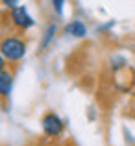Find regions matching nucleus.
<instances>
[{"mask_svg":"<svg viewBox=\"0 0 135 146\" xmlns=\"http://www.w3.org/2000/svg\"><path fill=\"white\" fill-rule=\"evenodd\" d=\"M0 54L4 56V59L19 61L26 54V43L19 37H6L0 43Z\"/></svg>","mask_w":135,"mask_h":146,"instance_id":"f257e3e1","label":"nucleus"},{"mask_svg":"<svg viewBox=\"0 0 135 146\" xmlns=\"http://www.w3.org/2000/svg\"><path fill=\"white\" fill-rule=\"evenodd\" d=\"M41 126H43V131L46 133L48 137H57L61 131H63V120L57 117L56 113H46L41 120Z\"/></svg>","mask_w":135,"mask_h":146,"instance_id":"f03ea898","label":"nucleus"},{"mask_svg":"<svg viewBox=\"0 0 135 146\" xmlns=\"http://www.w3.org/2000/svg\"><path fill=\"white\" fill-rule=\"evenodd\" d=\"M11 21H13L15 26H19V28H22V30L33 26V19L30 17L28 9H26L24 6H17L15 9H11Z\"/></svg>","mask_w":135,"mask_h":146,"instance_id":"7ed1b4c3","label":"nucleus"},{"mask_svg":"<svg viewBox=\"0 0 135 146\" xmlns=\"http://www.w3.org/2000/svg\"><path fill=\"white\" fill-rule=\"evenodd\" d=\"M11 87H13V76L9 74L7 70L0 72V96H9Z\"/></svg>","mask_w":135,"mask_h":146,"instance_id":"20e7f679","label":"nucleus"},{"mask_svg":"<svg viewBox=\"0 0 135 146\" xmlns=\"http://www.w3.org/2000/svg\"><path fill=\"white\" fill-rule=\"evenodd\" d=\"M65 32L70 33V35H74V37H83L87 33V28L83 26L82 21H72V22H68V24H67Z\"/></svg>","mask_w":135,"mask_h":146,"instance_id":"39448f33","label":"nucleus"},{"mask_svg":"<svg viewBox=\"0 0 135 146\" xmlns=\"http://www.w3.org/2000/svg\"><path fill=\"white\" fill-rule=\"evenodd\" d=\"M56 24H50L48 26V30H46V33H45V39H43V43H41V46H46V44H48L50 43V41H52V37H54V33H56Z\"/></svg>","mask_w":135,"mask_h":146,"instance_id":"423d86ee","label":"nucleus"},{"mask_svg":"<svg viewBox=\"0 0 135 146\" xmlns=\"http://www.w3.org/2000/svg\"><path fill=\"white\" fill-rule=\"evenodd\" d=\"M6 70V61H4V56L0 54V72H4Z\"/></svg>","mask_w":135,"mask_h":146,"instance_id":"0eeeda50","label":"nucleus"},{"mask_svg":"<svg viewBox=\"0 0 135 146\" xmlns=\"http://www.w3.org/2000/svg\"><path fill=\"white\" fill-rule=\"evenodd\" d=\"M54 7H56V11H57V13H61V7H63V2H61V0H59V2H54Z\"/></svg>","mask_w":135,"mask_h":146,"instance_id":"6e6552de","label":"nucleus"}]
</instances>
